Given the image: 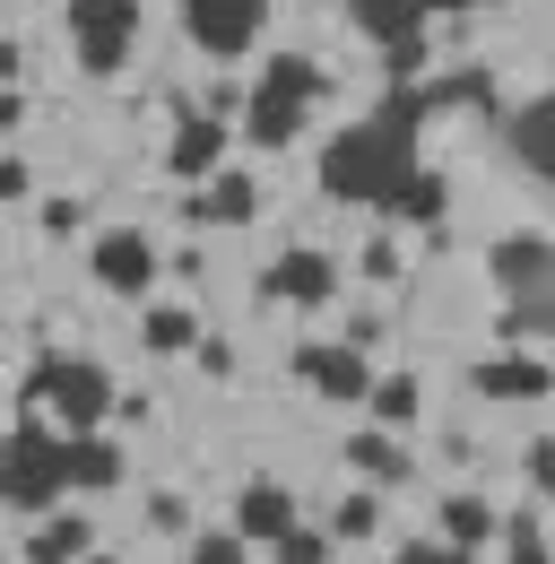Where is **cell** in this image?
Here are the masks:
<instances>
[{
  "mask_svg": "<svg viewBox=\"0 0 555 564\" xmlns=\"http://www.w3.org/2000/svg\"><path fill=\"white\" fill-rule=\"evenodd\" d=\"M530 487H555V443H530Z\"/></svg>",
  "mask_w": 555,
  "mask_h": 564,
  "instance_id": "37",
  "label": "cell"
},
{
  "mask_svg": "<svg viewBox=\"0 0 555 564\" xmlns=\"http://www.w3.org/2000/svg\"><path fill=\"white\" fill-rule=\"evenodd\" d=\"M96 547V530H87V512H62V521H44L35 530V547H26V564H78Z\"/></svg>",
  "mask_w": 555,
  "mask_h": 564,
  "instance_id": "20",
  "label": "cell"
},
{
  "mask_svg": "<svg viewBox=\"0 0 555 564\" xmlns=\"http://www.w3.org/2000/svg\"><path fill=\"white\" fill-rule=\"evenodd\" d=\"M460 9H494V0H460Z\"/></svg>",
  "mask_w": 555,
  "mask_h": 564,
  "instance_id": "42",
  "label": "cell"
},
{
  "mask_svg": "<svg viewBox=\"0 0 555 564\" xmlns=\"http://www.w3.org/2000/svg\"><path fill=\"white\" fill-rule=\"evenodd\" d=\"M270 547H278V564H330V539H322V530H278Z\"/></svg>",
  "mask_w": 555,
  "mask_h": 564,
  "instance_id": "30",
  "label": "cell"
},
{
  "mask_svg": "<svg viewBox=\"0 0 555 564\" xmlns=\"http://www.w3.org/2000/svg\"><path fill=\"white\" fill-rule=\"evenodd\" d=\"M261 295L270 304H330L339 295V261L330 252H278L270 270H261Z\"/></svg>",
  "mask_w": 555,
  "mask_h": 564,
  "instance_id": "7",
  "label": "cell"
},
{
  "mask_svg": "<svg viewBox=\"0 0 555 564\" xmlns=\"http://www.w3.org/2000/svg\"><path fill=\"white\" fill-rule=\"evenodd\" d=\"M364 279H400V243H391V235L364 243Z\"/></svg>",
  "mask_w": 555,
  "mask_h": 564,
  "instance_id": "34",
  "label": "cell"
},
{
  "mask_svg": "<svg viewBox=\"0 0 555 564\" xmlns=\"http://www.w3.org/2000/svg\"><path fill=\"white\" fill-rule=\"evenodd\" d=\"M364 400H373V417H382V425H409L416 409H425V382H416V373H382Z\"/></svg>",
  "mask_w": 555,
  "mask_h": 564,
  "instance_id": "25",
  "label": "cell"
},
{
  "mask_svg": "<svg viewBox=\"0 0 555 564\" xmlns=\"http://www.w3.org/2000/svg\"><path fill=\"white\" fill-rule=\"evenodd\" d=\"M373 530H382V495H339L330 539H347V547H356V539H373Z\"/></svg>",
  "mask_w": 555,
  "mask_h": 564,
  "instance_id": "26",
  "label": "cell"
},
{
  "mask_svg": "<svg viewBox=\"0 0 555 564\" xmlns=\"http://www.w3.org/2000/svg\"><path fill=\"white\" fill-rule=\"evenodd\" d=\"M503 530V512L486 503V495H443V547H460V556H478L486 539Z\"/></svg>",
  "mask_w": 555,
  "mask_h": 564,
  "instance_id": "17",
  "label": "cell"
},
{
  "mask_svg": "<svg viewBox=\"0 0 555 564\" xmlns=\"http://www.w3.org/2000/svg\"><path fill=\"white\" fill-rule=\"evenodd\" d=\"M78 217H87V200H44V235H78Z\"/></svg>",
  "mask_w": 555,
  "mask_h": 564,
  "instance_id": "35",
  "label": "cell"
},
{
  "mask_svg": "<svg viewBox=\"0 0 555 564\" xmlns=\"http://www.w3.org/2000/svg\"><path fill=\"white\" fill-rule=\"evenodd\" d=\"M494 539L512 547V556H503V564H547V530H538V512H512V521H503Z\"/></svg>",
  "mask_w": 555,
  "mask_h": 564,
  "instance_id": "28",
  "label": "cell"
},
{
  "mask_svg": "<svg viewBox=\"0 0 555 564\" xmlns=\"http://www.w3.org/2000/svg\"><path fill=\"white\" fill-rule=\"evenodd\" d=\"M261 9L270 0H183V35L200 44L208 62H235L261 44Z\"/></svg>",
  "mask_w": 555,
  "mask_h": 564,
  "instance_id": "5",
  "label": "cell"
},
{
  "mask_svg": "<svg viewBox=\"0 0 555 564\" xmlns=\"http://www.w3.org/2000/svg\"><path fill=\"white\" fill-rule=\"evenodd\" d=\"M391 564H469V556H460V547H443V539H409Z\"/></svg>",
  "mask_w": 555,
  "mask_h": 564,
  "instance_id": "33",
  "label": "cell"
},
{
  "mask_svg": "<svg viewBox=\"0 0 555 564\" xmlns=\"http://www.w3.org/2000/svg\"><path fill=\"white\" fill-rule=\"evenodd\" d=\"M0 200H26V165L18 156H0Z\"/></svg>",
  "mask_w": 555,
  "mask_h": 564,
  "instance_id": "38",
  "label": "cell"
},
{
  "mask_svg": "<svg viewBox=\"0 0 555 564\" xmlns=\"http://www.w3.org/2000/svg\"><path fill=\"white\" fill-rule=\"evenodd\" d=\"M486 279L503 286L512 304H521V295H555V243H547V235H530V226L503 235V243L486 252Z\"/></svg>",
  "mask_w": 555,
  "mask_h": 564,
  "instance_id": "6",
  "label": "cell"
},
{
  "mask_svg": "<svg viewBox=\"0 0 555 564\" xmlns=\"http://www.w3.org/2000/svg\"><path fill=\"white\" fill-rule=\"evenodd\" d=\"M35 400H44L69 434H96V425H113V373H105L96 356H44V365H35Z\"/></svg>",
  "mask_w": 555,
  "mask_h": 564,
  "instance_id": "3",
  "label": "cell"
},
{
  "mask_svg": "<svg viewBox=\"0 0 555 564\" xmlns=\"http://www.w3.org/2000/svg\"><path fill=\"white\" fill-rule=\"evenodd\" d=\"M243 547H252V539H235V530H200V539H192V564H243Z\"/></svg>",
  "mask_w": 555,
  "mask_h": 564,
  "instance_id": "31",
  "label": "cell"
},
{
  "mask_svg": "<svg viewBox=\"0 0 555 564\" xmlns=\"http://www.w3.org/2000/svg\"><path fill=\"white\" fill-rule=\"evenodd\" d=\"M217 156H226V131L208 122V113H174V148H165V174H183V183H208L217 174Z\"/></svg>",
  "mask_w": 555,
  "mask_h": 564,
  "instance_id": "11",
  "label": "cell"
},
{
  "mask_svg": "<svg viewBox=\"0 0 555 564\" xmlns=\"http://www.w3.org/2000/svg\"><path fill=\"white\" fill-rule=\"evenodd\" d=\"M382 209L400 217V226H434V217L451 209V183H443V174H425V165H416L409 183H400V192H391V200H382Z\"/></svg>",
  "mask_w": 555,
  "mask_h": 564,
  "instance_id": "19",
  "label": "cell"
},
{
  "mask_svg": "<svg viewBox=\"0 0 555 564\" xmlns=\"http://www.w3.org/2000/svg\"><path fill=\"white\" fill-rule=\"evenodd\" d=\"M69 495V460L53 425H9L0 434V503L9 512H53Z\"/></svg>",
  "mask_w": 555,
  "mask_h": 564,
  "instance_id": "2",
  "label": "cell"
},
{
  "mask_svg": "<svg viewBox=\"0 0 555 564\" xmlns=\"http://www.w3.org/2000/svg\"><path fill=\"white\" fill-rule=\"evenodd\" d=\"M503 148L530 165V174H555V105H521L503 122Z\"/></svg>",
  "mask_w": 555,
  "mask_h": 564,
  "instance_id": "16",
  "label": "cell"
},
{
  "mask_svg": "<svg viewBox=\"0 0 555 564\" xmlns=\"http://www.w3.org/2000/svg\"><path fill=\"white\" fill-rule=\"evenodd\" d=\"M69 44L96 78H113L139 44V0H69Z\"/></svg>",
  "mask_w": 555,
  "mask_h": 564,
  "instance_id": "4",
  "label": "cell"
},
{
  "mask_svg": "<svg viewBox=\"0 0 555 564\" xmlns=\"http://www.w3.org/2000/svg\"><path fill=\"white\" fill-rule=\"evenodd\" d=\"M192 365H200L208 382H235V348L226 339H192Z\"/></svg>",
  "mask_w": 555,
  "mask_h": 564,
  "instance_id": "32",
  "label": "cell"
},
{
  "mask_svg": "<svg viewBox=\"0 0 555 564\" xmlns=\"http://www.w3.org/2000/svg\"><path fill=\"white\" fill-rule=\"evenodd\" d=\"M96 279L113 286V295H148L156 286V243L139 235V226H113V235H96Z\"/></svg>",
  "mask_w": 555,
  "mask_h": 564,
  "instance_id": "8",
  "label": "cell"
},
{
  "mask_svg": "<svg viewBox=\"0 0 555 564\" xmlns=\"http://www.w3.org/2000/svg\"><path fill=\"white\" fill-rule=\"evenodd\" d=\"M295 131H304V105H295V96H270V87H252L243 148H295Z\"/></svg>",
  "mask_w": 555,
  "mask_h": 564,
  "instance_id": "15",
  "label": "cell"
},
{
  "mask_svg": "<svg viewBox=\"0 0 555 564\" xmlns=\"http://www.w3.org/2000/svg\"><path fill=\"white\" fill-rule=\"evenodd\" d=\"M416 96H425V113H443V105H486V113H494V70H451V78H425Z\"/></svg>",
  "mask_w": 555,
  "mask_h": 564,
  "instance_id": "22",
  "label": "cell"
},
{
  "mask_svg": "<svg viewBox=\"0 0 555 564\" xmlns=\"http://www.w3.org/2000/svg\"><path fill=\"white\" fill-rule=\"evenodd\" d=\"M347 469H364V478L400 487V478H409V452H400L391 434H373V425H364V434H347Z\"/></svg>",
  "mask_w": 555,
  "mask_h": 564,
  "instance_id": "21",
  "label": "cell"
},
{
  "mask_svg": "<svg viewBox=\"0 0 555 564\" xmlns=\"http://www.w3.org/2000/svg\"><path fill=\"white\" fill-rule=\"evenodd\" d=\"M252 209H261V183H252V174H235V165H217L200 192L183 200L192 226H252Z\"/></svg>",
  "mask_w": 555,
  "mask_h": 564,
  "instance_id": "9",
  "label": "cell"
},
{
  "mask_svg": "<svg viewBox=\"0 0 555 564\" xmlns=\"http://www.w3.org/2000/svg\"><path fill=\"white\" fill-rule=\"evenodd\" d=\"M295 373H304L322 400H339V409L373 391V365H364L356 348H322V339H313V348H295Z\"/></svg>",
  "mask_w": 555,
  "mask_h": 564,
  "instance_id": "10",
  "label": "cell"
},
{
  "mask_svg": "<svg viewBox=\"0 0 555 564\" xmlns=\"http://www.w3.org/2000/svg\"><path fill=\"white\" fill-rule=\"evenodd\" d=\"M347 26H356V35H373V44H400V35H425L416 0H347Z\"/></svg>",
  "mask_w": 555,
  "mask_h": 564,
  "instance_id": "18",
  "label": "cell"
},
{
  "mask_svg": "<svg viewBox=\"0 0 555 564\" xmlns=\"http://www.w3.org/2000/svg\"><path fill=\"white\" fill-rule=\"evenodd\" d=\"M278 530H295V495L278 487V478H252V487L235 495V539H261L270 547Z\"/></svg>",
  "mask_w": 555,
  "mask_h": 564,
  "instance_id": "14",
  "label": "cell"
},
{
  "mask_svg": "<svg viewBox=\"0 0 555 564\" xmlns=\"http://www.w3.org/2000/svg\"><path fill=\"white\" fill-rule=\"evenodd\" d=\"M425 122H434L425 96H416V87H391L382 113L347 122L339 140L322 148V192H330V200H364V209H382V200L416 174V131H425Z\"/></svg>",
  "mask_w": 555,
  "mask_h": 564,
  "instance_id": "1",
  "label": "cell"
},
{
  "mask_svg": "<svg viewBox=\"0 0 555 564\" xmlns=\"http://www.w3.org/2000/svg\"><path fill=\"white\" fill-rule=\"evenodd\" d=\"M9 78H18V44L0 35V87H9Z\"/></svg>",
  "mask_w": 555,
  "mask_h": 564,
  "instance_id": "40",
  "label": "cell"
},
{
  "mask_svg": "<svg viewBox=\"0 0 555 564\" xmlns=\"http://www.w3.org/2000/svg\"><path fill=\"white\" fill-rule=\"evenodd\" d=\"M382 78H391V87H416V78H425V35H400V44H382Z\"/></svg>",
  "mask_w": 555,
  "mask_h": 564,
  "instance_id": "29",
  "label": "cell"
},
{
  "mask_svg": "<svg viewBox=\"0 0 555 564\" xmlns=\"http://www.w3.org/2000/svg\"><path fill=\"white\" fill-rule=\"evenodd\" d=\"M261 87H270V96H295V105H313V96H330V78H322V62H304V53H278L270 70H261Z\"/></svg>",
  "mask_w": 555,
  "mask_h": 564,
  "instance_id": "23",
  "label": "cell"
},
{
  "mask_svg": "<svg viewBox=\"0 0 555 564\" xmlns=\"http://www.w3.org/2000/svg\"><path fill=\"white\" fill-rule=\"evenodd\" d=\"M78 564H113V556H96V547H87V556H78Z\"/></svg>",
  "mask_w": 555,
  "mask_h": 564,
  "instance_id": "41",
  "label": "cell"
},
{
  "mask_svg": "<svg viewBox=\"0 0 555 564\" xmlns=\"http://www.w3.org/2000/svg\"><path fill=\"white\" fill-rule=\"evenodd\" d=\"M139 339H148L156 356H183L192 339H200V322H192L183 304H148V322H139Z\"/></svg>",
  "mask_w": 555,
  "mask_h": 564,
  "instance_id": "24",
  "label": "cell"
},
{
  "mask_svg": "<svg viewBox=\"0 0 555 564\" xmlns=\"http://www.w3.org/2000/svg\"><path fill=\"white\" fill-rule=\"evenodd\" d=\"M18 113H26V105H18V87H0V131H18Z\"/></svg>",
  "mask_w": 555,
  "mask_h": 564,
  "instance_id": "39",
  "label": "cell"
},
{
  "mask_svg": "<svg viewBox=\"0 0 555 564\" xmlns=\"http://www.w3.org/2000/svg\"><path fill=\"white\" fill-rule=\"evenodd\" d=\"M547 365H538V356H478V365H469V391H478V400H547Z\"/></svg>",
  "mask_w": 555,
  "mask_h": 564,
  "instance_id": "12",
  "label": "cell"
},
{
  "mask_svg": "<svg viewBox=\"0 0 555 564\" xmlns=\"http://www.w3.org/2000/svg\"><path fill=\"white\" fill-rule=\"evenodd\" d=\"M555 330V295H521V304H503V339H547Z\"/></svg>",
  "mask_w": 555,
  "mask_h": 564,
  "instance_id": "27",
  "label": "cell"
},
{
  "mask_svg": "<svg viewBox=\"0 0 555 564\" xmlns=\"http://www.w3.org/2000/svg\"><path fill=\"white\" fill-rule=\"evenodd\" d=\"M148 521H156V530H183L192 512H183V495H148Z\"/></svg>",
  "mask_w": 555,
  "mask_h": 564,
  "instance_id": "36",
  "label": "cell"
},
{
  "mask_svg": "<svg viewBox=\"0 0 555 564\" xmlns=\"http://www.w3.org/2000/svg\"><path fill=\"white\" fill-rule=\"evenodd\" d=\"M62 460H69V495H105L122 487V443L96 425V434H62Z\"/></svg>",
  "mask_w": 555,
  "mask_h": 564,
  "instance_id": "13",
  "label": "cell"
}]
</instances>
